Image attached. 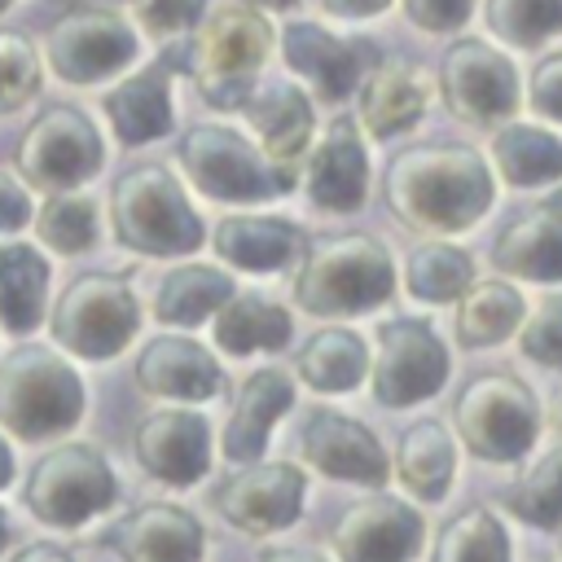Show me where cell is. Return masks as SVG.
Listing matches in <instances>:
<instances>
[{
	"instance_id": "1",
	"label": "cell",
	"mask_w": 562,
	"mask_h": 562,
	"mask_svg": "<svg viewBox=\"0 0 562 562\" xmlns=\"http://www.w3.org/2000/svg\"><path fill=\"white\" fill-rule=\"evenodd\" d=\"M382 198L413 233H461L492 206V171L470 145L426 140L391 158Z\"/></svg>"
},
{
	"instance_id": "2",
	"label": "cell",
	"mask_w": 562,
	"mask_h": 562,
	"mask_svg": "<svg viewBox=\"0 0 562 562\" xmlns=\"http://www.w3.org/2000/svg\"><path fill=\"white\" fill-rule=\"evenodd\" d=\"M110 224L119 246L154 259L193 255L206 241L198 211L162 162H136L110 184Z\"/></svg>"
},
{
	"instance_id": "3",
	"label": "cell",
	"mask_w": 562,
	"mask_h": 562,
	"mask_svg": "<svg viewBox=\"0 0 562 562\" xmlns=\"http://www.w3.org/2000/svg\"><path fill=\"white\" fill-rule=\"evenodd\" d=\"M395 290L391 250L369 233H338L307 246L294 277V303L312 316H351L386 303Z\"/></svg>"
},
{
	"instance_id": "4",
	"label": "cell",
	"mask_w": 562,
	"mask_h": 562,
	"mask_svg": "<svg viewBox=\"0 0 562 562\" xmlns=\"http://www.w3.org/2000/svg\"><path fill=\"white\" fill-rule=\"evenodd\" d=\"M83 417V382L66 356L22 342L0 356V426L26 443L57 439Z\"/></svg>"
},
{
	"instance_id": "5",
	"label": "cell",
	"mask_w": 562,
	"mask_h": 562,
	"mask_svg": "<svg viewBox=\"0 0 562 562\" xmlns=\"http://www.w3.org/2000/svg\"><path fill=\"white\" fill-rule=\"evenodd\" d=\"M268 48L272 26L250 4H220L193 26L184 70L193 75V88L211 110H241L259 66L268 61Z\"/></svg>"
},
{
	"instance_id": "6",
	"label": "cell",
	"mask_w": 562,
	"mask_h": 562,
	"mask_svg": "<svg viewBox=\"0 0 562 562\" xmlns=\"http://www.w3.org/2000/svg\"><path fill=\"white\" fill-rule=\"evenodd\" d=\"M48 329H53V342L61 351H70L79 360H110L136 338L140 307H136V294L123 277L83 272L57 294Z\"/></svg>"
},
{
	"instance_id": "7",
	"label": "cell",
	"mask_w": 562,
	"mask_h": 562,
	"mask_svg": "<svg viewBox=\"0 0 562 562\" xmlns=\"http://www.w3.org/2000/svg\"><path fill=\"white\" fill-rule=\"evenodd\" d=\"M457 435L479 461H518L540 430V408L527 382L514 373H479L457 391Z\"/></svg>"
},
{
	"instance_id": "8",
	"label": "cell",
	"mask_w": 562,
	"mask_h": 562,
	"mask_svg": "<svg viewBox=\"0 0 562 562\" xmlns=\"http://www.w3.org/2000/svg\"><path fill=\"white\" fill-rule=\"evenodd\" d=\"M18 180L40 193H70L105 162V145L92 119L75 105H44L18 136Z\"/></svg>"
},
{
	"instance_id": "9",
	"label": "cell",
	"mask_w": 562,
	"mask_h": 562,
	"mask_svg": "<svg viewBox=\"0 0 562 562\" xmlns=\"http://www.w3.org/2000/svg\"><path fill=\"white\" fill-rule=\"evenodd\" d=\"M26 509L48 527H83L119 496L114 470L92 443H57L26 474Z\"/></svg>"
},
{
	"instance_id": "10",
	"label": "cell",
	"mask_w": 562,
	"mask_h": 562,
	"mask_svg": "<svg viewBox=\"0 0 562 562\" xmlns=\"http://www.w3.org/2000/svg\"><path fill=\"white\" fill-rule=\"evenodd\" d=\"M180 167L198 193L220 202H259L294 189V176L268 167L246 136L215 123H193L180 136Z\"/></svg>"
},
{
	"instance_id": "11",
	"label": "cell",
	"mask_w": 562,
	"mask_h": 562,
	"mask_svg": "<svg viewBox=\"0 0 562 562\" xmlns=\"http://www.w3.org/2000/svg\"><path fill=\"white\" fill-rule=\"evenodd\" d=\"M136 31L114 13L97 4L66 9L44 40V57L61 83H101L114 70H123L136 57Z\"/></svg>"
},
{
	"instance_id": "12",
	"label": "cell",
	"mask_w": 562,
	"mask_h": 562,
	"mask_svg": "<svg viewBox=\"0 0 562 562\" xmlns=\"http://www.w3.org/2000/svg\"><path fill=\"white\" fill-rule=\"evenodd\" d=\"M448 382V347L435 338L426 321L400 316L378 325L373 356V400L386 408H408L430 400Z\"/></svg>"
},
{
	"instance_id": "13",
	"label": "cell",
	"mask_w": 562,
	"mask_h": 562,
	"mask_svg": "<svg viewBox=\"0 0 562 562\" xmlns=\"http://www.w3.org/2000/svg\"><path fill=\"white\" fill-rule=\"evenodd\" d=\"M307 479L290 461H250L246 470L228 474L215 487V509L224 522H233L246 536H272L285 531L303 514Z\"/></svg>"
},
{
	"instance_id": "14",
	"label": "cell",
	"mask_w": 562,
	"mask_h": 562,
	"mask_svg": "<svg viewBox=\"0 0 562 562\" xmlns=\"http://www.w3.org/2000/svg\"><path fill=\"white\" fill-rule=\"evenodd\" d=\"M439 92L465 123H496L518 105L514 66L483 40H457L439 66Z\"/></svg>"
},
{
	"instance_id": "15",
	"label": "cell",
	"mask_w": 562,
	"mask_h": 562,
	"mask_svg": "<svg viewBox=\"0 0 562 562\" xmlns=\"http://www.w3.org/2000/svg\"><path fill=\"white\" fill-rule=\"evenodd\" d=\"M338 562H413L422 549V514L395 496H364L329 531Z\"/></svg>"
},
{
	"instance_id": "16",
	"label": "cell",
	"mask_w": 562,
	"mask_h": 562,
	"mask_svg": "<svg viewBox=\"0 0 562 562\" xmlns=\"http://www.w3.org/2000/svg\"><path fill=\"white\" fill-rule=\"evenodd\" d=\"M132 452L145 474L171 487H189L211 465V426L193 408H158L140 417L132 435Z\"/></svg>"
},
{
	"instance_id": "17",
	"label": "cell",
	"mask_w": 562,
	"mask_h": 562,
	"mask_svg": "<svg viewBox=\"0 0 562 562\" xmlns=\"http://www.w3.org/2000/svg\"><path fill=\"white\" fill-rule=\"evenodd\" d=\"M299 448H303V461L316 465L321 474L351 479V483H364V487H382L386 470H391L373 430H364L360 422H351L347 413H334V408H316L303 422Z\"/></svg>"
},
{
	"instance_id": "18",
	"label": "cell",
	"mask_w": 562,
	"mask_h": 562,
	"mask_svg": "<svg viewBox=\"0 0 562 562\" xmlns=\"http://www.w3.org/2000/svg\"><path fill=\"white\" fill-rule=\"evenodd\" d=\"M105 544L119 562H198L206 549V531L189 509L149 501L123 514L105 531Z\"/></svg>"
},
{
	"instance_id": "19",
	"label": "cell",
	"mask_w": 562,
	"mask_h": 562,
	"mask_svg": "<svg viewBox=\"0 0 562 562\" xmlns=\"http://www.w3.org/2000/svg\"><path fill=\"white\" fill-rule=\"evenodd\" d=\"M184 48L158 53L145 70L127 75L119 88L101 97V110L123 145H149L171 132V75L184 70Z\"/></svg>"
},
{
	"instance_id": "20",
	"label": "cell",
	"mask_w": 562,
	"mask_h": 562,
	"mask_svg": "<svg viewBox=\"0 0 562 562\" xmlns=\"http://www.w3.org/2000/svg\"><path fill=\"white\" fill-rule=\"evenodd\" d=\"M281 44H285V61L303 79H312L321 101H342L364 79V70L382 61L369 40H338L312 22H290Z\"/></svg>"
},
{
	"instance_id": "21",
	"label": "cell",
	"mask_w": 562,
	"mask_h": 562,
	"mask_svg": "<svg viewBox=\"0 0 562 562\" xmlns=\"http://www.w3.org/2000/svg\"><path fill=\"white\" fill-rule=\"evenodd\" d=\"M132 378L145 395H158V400H184V404H198V400H211L224 382L215 356L193 342V338H180V334H158L140 347L136 364H132Z\"/></svg>"
},
{
	"instance_id": "22",
	"label": "cell",
	"mask_w": 562,
	"mask_h": 562,
	"mask_svg": "<svg viewBox=\"0 0 562 562\" xmlns=\"http://www.w3.org/2000/svg\"><path fill=\"white\" fill-rule=\"evenodd\" d=\"M492 263L505 277L562 281V193H549L514 215L492 241Z\"/></svg>"
},
{
	"instance_id": "23",
	"label": "cell",
	"mask_w": 562,
	"mask_h": 562,
	"mask_svg": "<svg viewBox=\"0 0 562 562\" xmlns=\"http://www.w3.org/2000/svg\"><path fill=\"white\" fill-rule=\"evenodd\" d=\"M369 189V158L351 119H334L307 158V198L321 211H356Z\"/></svg>"
},
{
	"instance_id": "24",
	"label": "cell",
	"mask_w": 562,
	"mask_h": 562,
	"mask_svg": "<svg viewBox=\"0 0 562 562\" xmlns=\"http://www.w3.org/2000/svg\"><path fill=\"white\" fill-rule=\"evenodd\" d=\"M294 404V382L281 373V369H255L237 395H233V408H228V422H224V457L228 461H259L277 417Z\"/></svg>"
},
{
	"instance_id": "25",
	"label": "cell",
	"mask_w": 562,
	"mask_h": 562,
	"mask_svg": "<svg viewBox=\"0 0 562 562\" xmlns=\"http://www.w3.org/2000/svg\"><path fill=\"white\" fill-rule=\"evenodd\" d=\"M241 110H246L250 127L259 132L263 162L294 176V162L312 136V101L294 83H268L263 92H250Z\"/></svg>"
},
{
	"instance_id": "26",
	"label": "cell",
	"mask_w": 562,
	"mask_h": 562,
	"mask_svg": "<svg viewBox=\"0 0 562 562\" xmlns=\"http://www.w3.org/2000/svg\"><path fill=\"white\" fill-rule=\"evenodd\" d=\"M426 110V79L408 61H378L360 83V123L369 136H395Z\"/></svg>"
},
{
	"instance_id": "27",
	"label": "cell",
	"mask_w": 562,
	"mask_h": 562,
	"mask_svg": "<svg viewBox=\"0 0 562 562\" xmlns=\"http://www.w3.org/2000/svg\"><path fill=\"white\" fill-rule=\"evenodd\" d=\"M452 435L443 430V422L422 417L413 426H404L400 443H395V474L400 483L422 501V505H439L452 487Z\"/></svg>"
},
{
	"instance_id": "28",
	"label": "cell",
	"mask_w": 562,
	"mask_h": 562,
	"mask_svg": "<svg viewBox=\"0 0 562 562\" xmlns=\"http://www.w3.org/2000/svg\"><path fill=\"white\" fill-rule=\"evenodd\" d=\"M215 255L228 259L233 268H250V272H272L285 268L299 250V228L272 215H228L215 224L211 237Z\"/></svg>"
},
{
	"instance_id": "29",
	"label": "cell",
	"mask_w": 562,
	"mask_h": 562,
	"mask_svg": "<svg viewBox=\"0 0 562 562\" xmlns=\"http://www.w3.org/2000/svg\"><path fill=\"white\" fill-rule=\"evenodd\" d=\"M48 299V259L31 241L0 246V325L18 334H35Z\"/></svg>"
},
{
	"instance_id": "30",
	"label": "cell",
	"mask_w": 562,
	"mask_h": 562,
	"mask_svg": "<svg viewBox=\"0 0 562 562\" xmlns=\"http://www.w3.org/2000/svg\"><path fill=\"white\" fill-rule=\"evenodd\" d=\"M233 299V277H224L211 263H184L171 268L154 290V316L176 329L202 325L211 312H220Z\"/></svg>"
},
{
	"instance_id": "31",
	"label": "cell",
	"mask_w": 562,
	"mask_h": 562,
	"mask_svg": "<svg viewBox=\"0 0 562 562\" xmlns=\"http://www.w3.org/2000/svg\"><path fill=\"white\" fill-rule=\"evenodd\" d=\"M290 312L259 294H233L215 312V347H224L228 356L281 351L290 342Z\"/></svg>"
},
{
	"instance_id": "32",
	"label": "cell",
	"mask_w": 562,
	"mask_h": 562,
	"mask_svg": "<svg viewBox=\"0 0 562 562\" xmlns=\"http://www.w3.org/2000/svg\"><path fill=\"white\" fill-rule=\"evenodd\" d=\"M294 369H299V378L312 391L342 395V391H356L360 386V378L369 369V347L351 329H321V334H312L299 347Z\"/></svg>"
},
{
	"instance_id": "33",
	"label": "cell",
	"mask_w": 562,
	"mask_h": 562,
	"mask_svg": "<svg viewBox=\"0 0 562 562\" xmlns=\"http://www.w3.org/2000/svg\"><path fill=\"white\" fill-rule=\"evenodd\" d=\"M522 321V299L509 281H474L457 303V342L461 347H492Z\"/></svg>"
},
{
	"instance_id": "34",
	"label": "cell",
	"mask_w": 562,
	"mask_h": 562,
	"mask_svg": "<svg viewBox=\"0 0 562 562\" xmlns=\"http://www.w3.org/2000/svg\"><path fill=\"white\" fill-rule=\"evenodd\" d=\"M492 158H496V171H501L509 184H518V189L549 184V180L562 176V140L549 136L544 127L514 123V127L496 132Z\"/></svg>"
},
{
	"instance_id": "35",
	"label": "cell",
	"mask_w": 562,
	"mask_h": 562,
	"mask_svg": "<svg viewBox=\"0 0 562 562\" xmlns=\"http://www.w3.org/2000/svg\"><path fill=\"white\" fill-rule=\"evenodd\" d=\"M430 562H509V536L492 509L470 505L439 527Z\"/></svg>"
},
{
	"instance_id": "36",
	"label": "cell",
	"mask_w": 562,
	"mask_h": 562,
	"mask_svg": "<svg viewBox=\"0 0 562 562\" xmlns=\"http://www.w3.org/2000/svg\"><path fill=\"white\" fill-rule=\"evenodd\" d=\"M470 277H474L470 255L448 241H426L404 263V290L422 303H448V299L465 294Z\"/></svg>"
},
{
	"instance_id": "37",
	"label": "cell",
	"mask_w": 562,
	"mask_h": 562,
	"mask_svg": "<svg viewBox=\"0 0 562 562\" xmlns=\"http://www.w3.org/2000/svg\"><path fill=\"white\" fill-rule=\"evenodd\" d=\"M505 505L514 518H522L527 527L553 531L562 527V443H553L509 492Z\"/></svg>"
},
{
	"instance_id": "38",
	"label": "cell",
	"mask_w": 562,
	"mask_h": 562,
	"mask_svg": "<svg viewBox=\"0 0 562 562\" xmlns=\"http://www.w3.org/2000/svg\"><path fill=\"white\" fill-rule=\"evenodd\" d=\"M35 220V237L53 250V255H79L97 241V206L88 198L75 193H53L44 198V206L31 215Z\"/></svg>"
},
{
	"instance_id": "39",
	"label": "cell",
	"mask_w": 562,
	"mask_h": 562,
	"mask_svg": "<svg viewBox=\"0 0 562 562\" xmlns=\"http://www.w3.org/2000/svg\"><path fill=\"white\" fill-rule=\"evenodd\" d=\"M487 31L509 48H536L562 31V0H487Z\"/></svg>"
},
{
	"instance_id": "40",
	"label": "cell",
	"mask_w": 562,
	"mask_h": 562,
	"mask_svg": "<svg viewBox=\"0 0 562 562\" xmlns=\"http://www.w3.org/2000/svg\"><path fill=\"white\" fill-rule=\"evenodd\" d=\"M40 92V57L22 31H0V114Z\"/></svg>"
},
{
	"instance_id": "41",
	"label": "cell",
	"mask_w": 562,
	"mask_h": 562,
	"mask_svg": "<svg viewBox=\"0 0 562 562\" xmlns=\"http://www.w3.org/2000/svg\"><path fill=\"white\" fill-rule=\"evenodd\" d=\"M518 347L522 356H531L536 364H549V369H562V294H544L522 329H518Z\"/></svg>"
},
{
	"instance_id": "42",
	"label": "cell",
	"mask_w": 562,
	"mask_h": 562,
	"mask_svg": "<svg viewBox=\"0 0 562 562\" xmlns=\"http://www.w3.org/2000/svg\"><path fill=\"white\" fill-rule=\"evenodd\" d=\"M132 9L149 35H176V31L198 26L206 0H132Z\"/></svg>"
},
{
	"instance_id": "43",
	"label": "cell",
	"mask_w": 562,
	"mask_h": 562,
	"mask_svg": "<svg viewBox=\"0 0 562 562\" xmlns=\"http://www.w3.org/2000/svg\"><path fill=\"white\" fill-rule=\"evenodd\" d=\"M474 0H404L408 22H417L422 31H457L470 18Z\"/></svg>"
},
{
	"instance_id": "44",
	"label": "cell",
	"mask_w": 562,
	"mask_h": 562,
	"mask_svg": "<svg viewBox=\"0 0 562 562\" xmlns=\"http://www.w3.org/2000/svg\"><path fill=\"white\" fill-rule=\"evenodd\" d=\"M531 105H536L544 119H558V123H562V53L544 57V61L531 70Z\"/></svg>"
},
{
	"instance_id": "45",
	"label": "cell",
	"mask_w": 562,
	"mask_h": 562,
	"mask_svg": "<svg viewBox=\"0 0 562 562\" xmlns=\"http://www.w3.org/2000/svg\"><path fill=\"white\" fill-rule=\"evenodd\" d=\"M35 202H31V189L13 176V171H4L0 167V233H18V228H26L31 224V211Z\"/></svg>"
},
{
	"instance_id": "46",
	"label": "cell",
	"mask_w": 562,
	"mask_h": 562,
	"mask_svg": "<svg viewBox=\"0 0 562 562\" xmlns=\"http://www.w3.org/2000/svg\"><path fill=\"white\" fill-rule=\"evenodd\" d=\"M9 562H75L61 544H53V540H35V544H22Z\"/></svg>"
},
{
	"instance_id": "47",
	"label": "cell",
	"mask_w": 562,
	"mask_h": 562,
	"mask_svg": "<svg viewBox=\"0 0 562 562\" xmlns=\"http://www.w3.org/2000/svg\"><path fill=\"white\" fill-rule=\"evenodd\" d=\"M334 18H373V13H382L391 0H321Z\"/></svg>"
},
{
	"instance_id": "48",
	"label": "cell",
	"mask_w": 562,
	"mask_h": 562,
	"mask_svg": "<svg viewBox=\"0 0 562 562\" xmlns=\"http://www.w3.org/2000/svg\"><path fill=\"white\" fill-rule=\"evenodd\" d=\"M255 562H325V558L312 549H299V544H281V549H263Z\"/></svg>"
},
{
	"instance_id": "49",
	"label": "cell",
	"mask_w": 562,
	"mask_h": 562,
	"mask_svg": "<svg viewBox=\"0 0 562 562\" xmlns=\"http://www.w3.org/2000/svg\"><path fill=\"white\" fill-rule=\"evenodd\" d=\"M549 430H553L558 443H562V386L553 391V404H549Z\"/></svg>"
},
{
	"instance_id": "50",
	"label": "cell",
	"mask_w": 562,
	"mask_h": 562,
	"mask_svg": "<svg viewBox=\"0 0 562 562\" xmlns=\"http://www.w3.org/2000/svg\"><path fill=\"white\" fill-rule=\"evenodd\" d=\"M9 479H13V452H9V443L0 439V487H9Z\"/></svg>"
},
{
	"instance_id": "51",
	"label": "cell",
	"mask_w": 562,
	"mask_h": 562,
	"mask_svg": "<svg viewBox=\"0 0 562 562\" xmlns=\"http://www.w3.org/2000/svg\"><path fill=\"white\" fill-rule=\"evenodd\" d=\"M9 536H13V531H9V514L0 509V553H4V544H9Z\"/></svg>"
},
{
	"instance_id": "52",
	"label": "cell",
	"mask_w": 562,
	"mask_h": 562,
	"mask_svg": "<svg viewBox=\"0 0 562 562\" xmlns=\"http://www.w3.org/2000/svg\"><path fill=\"white\" fill-rule=\"evenodd\" d=\"M250 4H263V9H290L294 0H250Z\"/></svg>"
},
{
	"instance_id": "53",
	"label": "cell",
	"mask_w": 562,
	"mask_h": 562,
	"mask_svg": "<svg viewBox=\"0 0 562 562\" xmlns=\"http://www.w3.org/2000/svg\"><path fill=\"white\" fill-rule=\"evenodd\" d=\"M4 9H9V0H0V13H4Z\"/></svg>"
}]
</instances>
